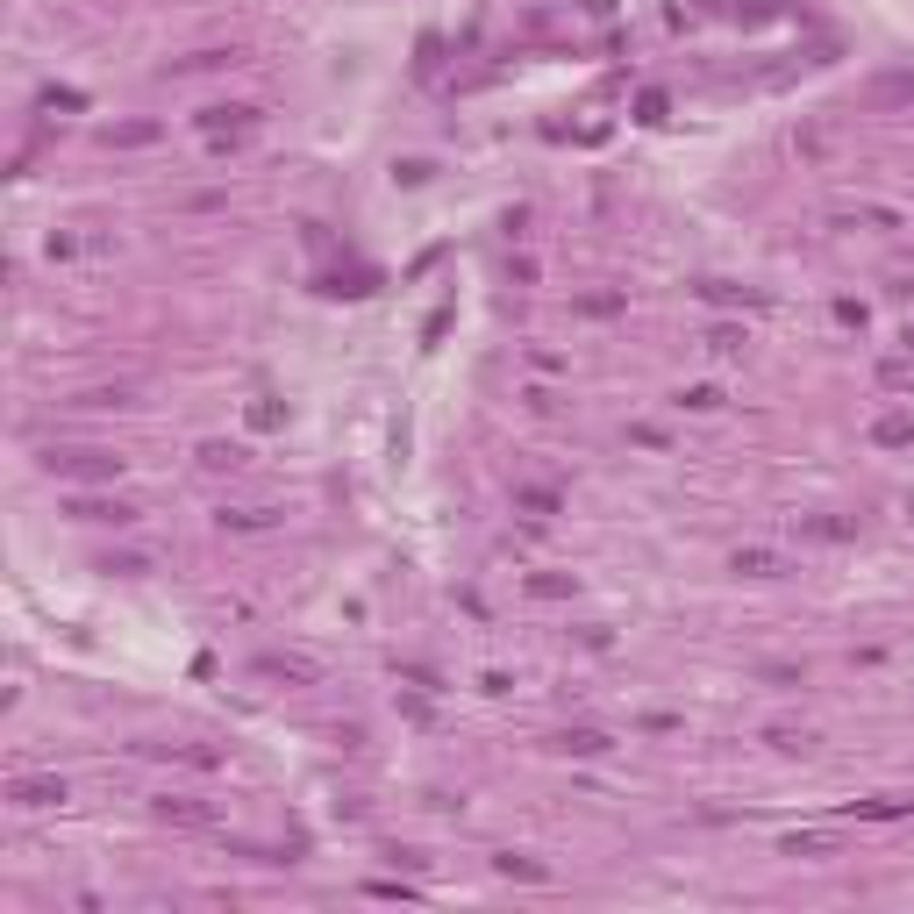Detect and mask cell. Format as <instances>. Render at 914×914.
Instances as JSON below:
<instances>
[{"mask_svg": "<svg viewBox=\"0 0 914 914\" xmlns=\"http://www.w3.org/2000/svg\"><path fill=\"white\" fill-rule=\"evenodd\" d=\"M514 501H521V508H529V514H557V493H543V486H521Z\"/></svg>", "mask_w": 914, "mask_h": 914, "instance_id": "obj_9", "label": "cell"}, {"mask_svg": "<svg viewBox=\"0 0 914 914\" xmlns=\"http://www.w3.org/2000/svg\"><path fill=\"white\" fill-rule=\"evenodd\" d=\"M529 593H536V601H557V593H572V579H550V572H543V579H529Z\"/></svg>", "mask_w": 914, "mask_h": 914, "instance_id": "obj_11", "label": "cell"}, {"mask_svg": "<svg viewBox=\"0 0 914 914\" xmlns=\"http://www.w3.org/2000/svg\"><path fill=\"white\" fill-rule=\"evenodd\" d=\"M7 801H14V808H58V801H65V779H14Z\"/></svg>", "mask_w": 914, "mask_h": 914, "instance_id": "obj_2", "label": "cell"}, {"mask_svg": "<svg viewBox=\"0 0 914 914\" xmlns=\"http://www.w3.org/2000/svg\"><path fill=\"white\" fill-rule=\"evenodd\" d=\"M158 821H179V828H201L207 808H194V801H158Z\"/></svg>", "mask_w": 914, "mask_h": 914, "instance_id": "obj_7", "label": "cell"}, {"mask_svg": "<svg viewBox=\"0 0 914 914\" xmlns=\"http://www.w3.org/2000/svg\"><path fill=\"white\" fill-rule=\"evenodd\" d=\"M236 457H243V450H229V443H207V450H201V465H214V472H222V465H236Z\"/></svg>", "mask_w": 914, "mask_h": 914, "instance_id": "obj_13", "label": "cell"}, {"mask_svg": "<svg viewBox=\"0 0 914 914\" xmlns=\"http://www.w3.org/2000/svg\"><path fill=\"white\" fill-rule=\"evenodd\" d=\"M72 521H114V529H122V521H136V508H129V501H72Z\"/></svg>", "mask_w": 914, "mask_h": 914, "instance_id": "obj_3", "label": "cell"}, {"mask_svg": "<svg viewBox=\"0 0 914 914\" xmlns=\"http://www.w3.org/2000/svg\"><path fill=\"white\" fill-rule=\"evenodd\" d=\"M608 743H614L608 728H565V736H557V750H572V757H601Z\"/></svg>", "mask_w": 914, "mask_h": 914, "instance_id": "obj_5", "label": "cell"}, {"mask_svg": "<svg viewBox=\"0 0 914 914\" xmlns=\"http://www.w3.org/2000/svg\"><path fill=\"white\" fill-rule=\"evenodd\" d=\"M872 443H886V450H908V443H914V414H886V421L872 429Z\"/></svg>", "mask_w": 914, "mask_h": 914, "instance_id": "obj_6", "label": "cell"}, {"mask_svg": "<svg viewBox=\"0 0 914 914\" xmlns=\"http://www.w3.org/2000/svg\"><path fill=\"white\" fill-rule=\"evenodd\" d=\"M872 107H900L914 101V72H886V79H872V94H864Z\"/></svg>", "mask_w": 914, "mask_h": 914, "instance_id": "obj_4", "label": "cell"}, {"mask_svg": "<svg viewBox=\"0 0 914 914\" xmlns=\"http://www.w3.org/2000/svg\"><path fill=\"white\" fill-rule=\"evenodd\" d=\"M501 872H508V879H543V864H536V857H501Z\"/></svg>", "mask_w": 914, "mask_h": 914, "instance_id": "obj_12", "label": "cell"}, {"mask_svg": "<svg viewBox=\"0 0 914 914\" xmlns=\"http://www.w3.org/2000/svg\"><path fill=\"white\" fill-rule=\"evenodd\" d=\"M201 122H207V129H243V122H250V107H207Z\"/></svg>", "mask_w": 914, "mask_h": 914, "instance_id": "obj_8", "label": "cell"}, {"mask_svg": "<svg viewBox=\"0 0 914 914\" xmlns=\"http://www.w3.org/2000/svg\"><path fill=\"white\" fill-rule=\"evenodd\" d=\"M736 572H750V579H765V572H772V557H765V550H736Z\"/></svg>", "mask_w": 914, "mask_h": 914, "instance_id": "obj_10", "label": "cell"}, {"mask_svg": "<svg viewBox=\"0 0 914 914\" xmlns=\"http://www.w3.org/2000/svg\"><path fill=\"white\" fill-rule=\"evenodd\" d=\"M50 472L58 479H114L122 457L114 450H50Z\"/></svg>", "mask_w": 914, "mask_h": 914, "instance_id": "obj_1", "label": "cell"}]
</instances>
